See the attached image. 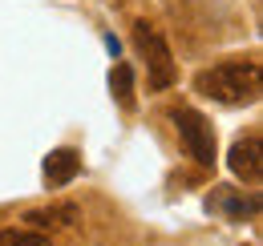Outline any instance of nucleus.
Instances as JSON below:
<instances>
[{
  "mask_svg": "<svg viewBox=\"0 0 263 246\" xmlns=\"http://www.w3.org/2000/svg\"><path fill=\"white\" fill-rule=\"evenodd\" d=\"M206 206L223 210L231 222H243V218H255V214H259V198H255V194H251V198H243L239 190H227V186H219V194H215Z\"/></svg>",
  "mask_w": 263,
  "mask_h": 246,
  "instance_id": "6",
  "label": "nucleus"
},
{
  "mask_svg": "<svg viewBox=\"0 0 263 246\" xmlns=\"http://www.w3.org/2000/svg\"><path fill=\"white\" fill-rule=\"evenodd\" d=\"M259 89H263L259 61H223L195 77V93L219 101V105H255Z\"/></svg>",
  "mask_w": 263,
  "mask_h": 246,
  "instance_id": "1",
  "label": "nucleus"
},
{
  "mask_svg": "<svg viewBox=\"0 0 263 246\" xmlns=\"http://www.w3.org/2000/svg\"><path fill=\"white\" fill-rule=\"evenodd\" d=\"M77 174H81V154L77 150L61 146V150H53V154L45 157V182L49 186H69Z\"/></svg>",
  "mask_w": 263,
  "mask_h": 246,
  "instance_id": "5",
  "label": "nucleus"
},
{
  "mask_svg": "<svg viewBox=\"0 0 263 246\" xmlns=\"http://www.w3.org/2000/svg\"><path fill=\"white\" fill-rule=\"evenodd\" d=\"M0 246H49V234L45 230H16V226H8V230H0Z\"/></svg>",
  "mask_w": 263,
  "mask_h": 246,
  "instance_id": "9",
  "label": "nucleus"
},
{
  "mask_svg": "<svg viewBox=\"0 0 263 246\" xmlns=\"http://www.w3.org/2000/svg\"><path fill=\"white\" fill-rule=\"evenodd\" d=\"M174 129H178V137H182V146H186V154L195 157L198 166H215V133H211V125L202 113L195 109H178L174 113Z\"/></svg>",
  "mask_w": 263,
  "mask_h": 246,
  "instance_id": "3",
  "label": "nucleus"
},
{
  "mask_svg": "<svg viewBox=\"0 0 263 246\" xmlns=\"http://www.w3.org/2000/svg\"><path fill=\"white\" fill-rule=\"evenodd\" d=\"M134 45L142 49V57L150 65V89H166V85H174V57H170V49H166L162 32L154 29V25H146V20H138L134 25Z\"/></svg>",
  "mask_w": 263,
  "mask_h": 246,
  "instance_id": "2",
  "label": "nucleus"
},
{
  "mask_svg": "<svg viewBox=\"0 0 263 246\" xmlns=\"http://www.w3.org/2000/svg\"><path fill=\"white\" fill-rule=\"evenodd\" d=\"M109 93L118 97L122 109H134V69L130 65H114V73H109Z\"/></svg>",
  "mask_w": 263,
  "mask_h": 246,
  "instance_id": "8",
  "label": "nucleus"
},
{
  "mask_svg": "<svg viewBox=\"0 0 263 246\" xmlns=\"http://www.w3.org/2000/svg\"><path fill=\"white\" fill-rule=\"evenodd\" d=\"M227 170L235 178H243L247 186L259 182L263 174V161H259V133H251V137H243V141H235L227 154Z\"/></svg>",
  "mask_w": 263,
  "mask_h": 246,
  "instance_id": "4",
  "label": "nucleus"
},
{
  "mask_svg": "<svg viewBox=\"0 0 263 246\" xmlns=\"http://www.w3.org/2000/svg\"><path fill=\"white\" fill-rule=\"evenodd\" d=\"M73 222H81V210L77 206H69V202H61V206H49V210H29L25 214V226H33V230H57V226H73Z\"/></svg>",
  "mask_w": 263,
  "mask_h": 246,
  "instance_id": "7",
  "label": "nucleus"
}]
</instances>
